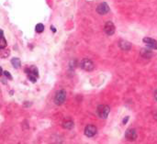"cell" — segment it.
<instances>
[{
	"label": "cell",
	"instance_id": "5b68a950",
	"mask_svg": "<svg viewBox=\"0 0 157 144\" xmlns=\"http://www.w3.org/2000/svg\"><path fill=\"white\" fill-rule=\"evenodd\" d=\"M97 133V128L93 125H88L85 129V134L86 137H93Z\"/></svg>",
	"mask_w": 157,
	"mask_h": 144
},
{
	"label": "cell",
	"instance_id": "4fadbf2b",
	"mask_svg": "<svg viewBox=\"0 0 157 144\" xmlns=\"http://www.w3.org/2000/svg\"><path fill=\"white\" fill-rule=\"evenodd\" d=\"M6 46V41L5 40V37H4V33L2 31V37H1V43H0V48H1V49H5Z\"/></svg>",
	"mask_w": 157,
	"mask_h": 144
},
{
	"label": "cell",
	"instance_id": "7a4b0ae2",
	"mask_svg": "<svg viewBox=\"0 0 157 144\" xmlns=\"http://www.w3.org/2000/svg\"><path fill=\"white\" fill-rule=\"evenodd\" d=\"M65 99H66V93H65V91L60 90V91H58L56 93L55 97H54V103L56 105H58V106H60L63 103H64Z\"/></svg>",
	"mask_w": 157,
	"mask_h": 144
},
{
	"label": "cell",
	"instance_id": "2e32d148",
	"mask_svg": "<svg viewBox=\"0 0 157 144\" xmlns=\"http://www.w3.org/2000/svg\"><path fill=\"white\" fill-rule=\"evenodd\" d=\"M4 74H5V76H6V78H8V79H9V80H11L12 79V76L10 75V73L9 72H4Z\"/></svg>",
	"mask_w": 157,
	"mask_h": 144
},
{
	"label": "cell",
	"instance_id": "8fae6325",
	"mask_svg": "<svg viewBox=\"0 0 157 144\" xmlns=\"http://www.w3.org/2000/svg\"><path fill=\"white\" fill-rule=\"evenodd\" d=\"M11 63L13 64L14 67H16V68H19L20 67V60L19 58H14L11 60Z\"/></svg>",
	"mask_w": 157,
	"mask_h": 144
},
{
	"label": "cell",
	"instance_id": "3957f363",
	"mask_svg": "<svg viewBox=\"0 0 157 144\" xmlns=\"http://www.w3.org/2000/svg\"><path fill=\"white\" fill-rule=\"evenodd\" d=\"M81 67L85 71L90 72V71H92L95 68V65H94L92 61L88 60V59H84V60L81 62Z\"/></svg>",
	"mask_w": 157,
	"mask_h": 144
},
{
	"label": "cell",
	"instance_id": "ac0fdd59",
	"mask_svg": "<svg viewBox=\"0 0 157 144\" xmlns=\"http://www.w3.org/2000/svg\"><path fill=\"white\" fill-rule=\"evenodd\" d=\"M128 120H129V117H126V120H123V123H124V124H125V123H126V122L128 121Z\"/></svg>",
	"mask_w": 157,
	"mask_h": 144
},
{
	"label": "cell",
	"instance_id": "7c38bea8",
	"mask_svg": "<svg viewBox=\"0 0 157 144\" xmlns=\"http://www.w3.org/2000/svg\"><path fill=\"white\" fill-rule=\"evenodd\" d=\"M63 128L64 129H67V130H71L73 128V122L72 120H68L63 123Z\"/></svg>",
	"mask_w": 157,
	"mask_h": 144
},
{
	"label": "cell",
	"instance_id": "30bf717a",
	"mask_svg": "<svg viewBox=\"0 0 157 144\" xmlns=\"http://www.w3.org/2000/svg\"><path fill=\"white\" fill-rule=\"evenodd\" d=\"M140 55H142V57H143L145 59H150L153 56V53L151 52L150 50L142 49V50H140Z\"/></svg>",
	"mask_w": 157,
	"mask_h": 144
},
{
	"label": "cell",
	"instance_id": "52a82bcc",
	"mask_svg": "<svg viewBox=\"0 0 157 144\" xmlns=\"http://www.w3.org/2000/svg\"><path fill=\"white\" fill-rule=\"evenodd\" d=\"M143 42H144V43H146V45L149 48L157 50V41L155 40L151 39V38H144L143 39Z\"/></svg>",
	"mask_w": 157,
	"mask_h": 144
},
{
	"label": "cell",
	"instance_id": "277c9868",
	"mask_svg": "<svg viewBox=\"0 0 157 144\" xmlns=\"http://www.w3.org/2000/svg\"><path fill=\"white\" fill-rule=\"evenodd\" d=\"M97 11L98 14L100 15H105L107 14V12L109 11V5H107V3H101L99 4L97 7Z\"/></svg>",
	"mask_w": 157,
	"mask_h": 144
},
{
	"label": "cell",
	"instance_id": "9c48e42d",
	"mask_svg": "<svg viewBox=\"0 0 157 144\" xmlns=\"http://www.w3.org/2000/svg\"><path fill=\"white\" fill-rule=\"evenodd\" d=\"M119 46L123 50H129L131 48L130 43V42H128V41H126V40H120L119 42Z\"/></svg>",
	"mask_w": 157,
	"mask_h": 144
},
{
	"label": "cell",
	"instance_id": "8992f818",
	"mask_svg": "<svg viewBox=\"0 0 157 144\" xmlns=\"http://www.w3.org/2000/svg\"><path fill=\"white\" fill-rule=\"evenodd\" d=\"M105 32L107 33V35H113L114 32H115V26L113 22L111 21H107L105 25V28H104Z\"/></svg>",
	"mask_w": 157,
	"mask_h": 144
},
{
	"label": "cell",
	"instance_id": "ba28073f",
	"mask_svg": "<svg viewBox=\"0 0 157 144\" xmlns=\"http://www.w3.org/2000/svg\"><path fill=\"white\" fill-rule=\"evenodd\" d=\"M125 137L128 140H135L137 139V133H136V130H132V129H130L127 130L126 134H125Z\"/></svg>",
	"mask_w": 157,
	"mask_h": 144
},
{
	"label": "cell",
	"instance_id": "e0dca14e",
	"mask_svg": "<svg viewBox=\"0 0 157 144\" xmlns=\"http://www.w3.org/2000/svg\"><path fill=\"white\" fill-rule=\"evenodd\" d=\"M154 99H155V100L157 101V90H156V91L154 92Z\"/></svg>",
	"mask_w": 157,
	"mask_h": 144
},
{
	"label": "cell",
	"instance_id": "9a60e30c",
	"mask_svg": "<svg viewBox=\"0 0 157 144\" xmlns=\"http://www.w3.org/2000/svg\"><path fill=\"white\" fill-rule=\"evenodd\" d=\"M1 57L2 58H6L8 55H9V50H5V49H1Z\"/></svg>",
	"mask_w": 157,
	"mask_h": 144
},
{
	"label": "cell",
	"instance_id": "6da1fadb",
	"mask_svg": "<svg viewBox=\"0 0 157 144\" xmlns=\"http://www.w3.org/2000/svg\"><path fill=\"white\" fill-rule=\"evenodd\" d=\"M110 107L106 105H100L97 107V114L101 118H107L109 114Z\"/></svg>",
	"mask_w": 157,
	"mask_h": 144
},
{
	"label": "cell",
	"instance_id": "5bb4252c",
	"mask_svg": "<svg viewBox=\"0 0 157 144\" xmlns=\"http://www.w3.org/2000/svg\"><path fill=\"white\" fill-rule=\"evenodd\" d=\"M35 30L38 33H41L43 30H44V26L42 24H38L37 26L35 27Z\"/></svg>",
	"mask_w": 157,
	"mask_h": 144
}]
</instances>
